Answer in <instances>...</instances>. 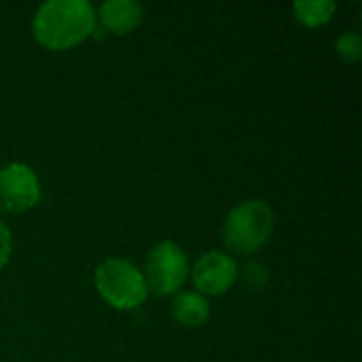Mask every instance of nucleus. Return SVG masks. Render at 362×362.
Wrapping results in <instances>:
<instances>
[{"label": "nucleus", "instance_id": "nucleus-1", "mask_svg": "<svg viewBox=\"0 0 362 362\" xmlns=\"http://www.w3.org/2000/svg\"><path fill=\"white\" fill-rule=\"evenodd\" d=\"M95 8L87 0H47L32 19L34 38L51 51H66L95 30Z\"/></svg>", "mask_w": 362, "mask_h": 362}, {"label": "nucleus", "instance_id": "nucleus-2", "mask_svg": "<svg viewBox=\"0 0 362 362\" xmlns=\"http://www.w3.org/2000/svg\"><path fill=\"white\" fill-rule=\"evenodd\" d=\"M276 225L274 210L263 199L235 204L223 221V244L235 255H252L267 244Z\"/></svg>", "mask_w": 362, "mask_h": 362}, {"label": "nucleus", "instance_id": "nucleus-3", "mask_svg": "<svg viewBox=\"0 0 362 362\" xmlns=\"http://www.w3.org/2000/svg\"><path fill=\"white\" fill-rule=\"evenodd\" d=\"M93 286L104 303L121 312L136 310L148 297L142 272L119 257H108L95 267Z\"/></svg>", "mask_w": 362, "mask_h": 362}, {"label": "nucleus", "instance_id": "nucleus-4", "mask_svg": "<svg viewBox=\"0 0 362 362\" xmlns=\"http://www.w3.org/2000/svg\"><path fill=\"white\" fill-rule=\"evenodd\" d=\"M189 259L187 252L176 242H159L151 248L144 261V282L148 295L168 297L176 295L189 278Z\"/></svg>", "mask_w": 362, "mask_h": 362}, {"label": "nucleus", "instance_id": "nucleus-5", "mask_svg": "<svg viewBox=\"0 0 362 362\" xmlns=\"http://www.w3.org/2000/svg\"><path fill=\"white\" fill-rule=\"evenodd\" d=\"M40 199V180L25 163L0 168V212L21 214L32 210Z\"/></svg>", "mask_w": 362, "mask_h": 362}, {"label": "nucleus", "instance_id": "nucleus-6", "mask_svg": "<svg viewBox=\"0 0 362 362\" xmlns=\"http://www.w3.org/2000/svg\"><path fill=\"white\" fill-rule=\"evenodd\" d=\"M238 263L233 257H229L223 250H210L204 252L193 263V284L199 295L218 297L225 295L238 280Z\"/></svg>", "mask_w": 362, "mask_h": 362}, {"label": "nucleus", "instance_id": "nucleus-7", "mask_svg": "<svg viewBox=\"0 0 362 362\" xmlns=\"http://www.w3.org/2000/svg\"><path fill=\"white\" fill-rule=\"evenodd\" d=\"M100 23L115 34H129L142 23V6L136 0H106L95 15Z\"/></svg>", "mask_w": 362, "mask_h": 362}, {"label": "nucleus", "instance_id": "nucleus-8", "mask_svg": "<svg viewBox=\"0 0 362 362\" xmlns=\"http://www.w3.org/2000/svg\"><path fill=\"white\" fill-rule=\"evenodd\" d=\"M172 316L180 327L187 329H199L210 318V305L208 299L199 293H178L172 301Z\"/></svg>", "mask_w": 362, "mask_h": 362}, {"label": "nucleus", "instance_id": "nucleus-9", "mask_svg": "<svg viewBox=\"0 0 362 362\" xmlns=\"http://www.w3.org/2000/svg\"><path fill=\"white\" fill-rule=\"evenodd\" d=\"M337 11V2L333 0H297L293 4V13L297 21L308 28H320L333 19Z\"/></svg>", "mask_w": 362, "mask_h": 362}, {"label": "nucleus", "instance_id": "nucleus-10", "mask_svg": "<svg viewBox=\"0 0 362 362\" xmlns=\"http://www.w3.org/2000/svg\"><path fill=\"white\" fill-rule=\"evenodd\" d=\"M335 51H337V55H339L344 62H350V64L358 62L362 55L361 34H358L356 30L339 34V38L335 40Z\"/></svg>", "mask_w": 362, "mask_h": 362}, {"label": "nucleus", "instance_id": "nucleus-11", "mask_svg": "<svg viewBox=\"0 0 362 362\" xmlns=\"http://www.w3.org/2000/svg\"><path fill=\"white\" fill-rule=\"evenodd\" d=\"M244 282L250 291H263L269 282V274H267V267L261 265V263H248L244 267Z\"/></svg>", "mask_w": 362, "mask_h": 362}, {"label": "nucleus", "instance_id": "nucleus-12", "mask_svg": "<svg viewBox=\"0 0 362 362\" xmlns=\"http://www.w3.org/2000/svg\"><path fill=\"white\" fill-rule=\"evenodd\" d=\"M11 248H13V244H11V231L0 221V272L6 267V263L11 259Z\"/></svg>", "mask_w": 362, "mask_h": 362}]
</instances>
